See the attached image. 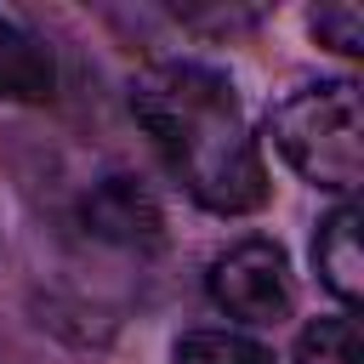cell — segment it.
<instances>
[{
  "mask_svg": "<svg viewBox=\"0 0 364 364\" xmlns=\"http://www.w3.org/2000/svg\"><path fill=\"white\" fill-rule=\"evenodd\" d=\"M131 114L154 136L171 176L216 216H245L267 199L262 148L233 85L205 63H159L131 80Z\"/></svg>",
  "mask_w": 364,
  "mask_h": 364,
  "instance_id": "cell-1",
  "label": "cell"
},
{
  "mask_svg": "<svg viewBox=\"0 0 364 364\" xmlns=\"http://www.w3.org/2000/svg\"><path fill=\"white\" fill-rule=\"evenodd\" d=\"M0 97H11V102H51L57 97L51 46L6 6H0Z\"/></svg>",
  "mask_w": 364,
  "mask_h": 364,
  "instance_id": "cell-4",
  "label": "cell"
},
{
  "mask_svg": "<svg viewBox=\"0 0 364 364\" xmlns=\"http://www.w3.org/2000/svg\"><path fill=\"white\" fill-rule=\"evenodd\" d=\"M205 290L239 324H279V318H290V301H296L290 262H284V250L273 239H239V245H228L210 262Z\"/></svg>",
  "mask_w": 364,
  "mask_h": 364,
  "instance_id": "cell-3",
  "label": "cell"
},
{
  "mask_svg": "<svg viewBox=\"0 0 364 364\" xmlns=\"http://www.w3.org/2000/svg\"><path fill=\"white\" fill-rule=\"evenodd\" d=\"M313 262H318V279L330 284V296L353 313L358 290H364V256H358V210L353 205H336L324 222H318V239H313Z\"/></svg>",
  "mask_w": 364,
  "mask_h": 364,
  "instance_id": "cell-5",
  "label": "cell"
},
{
  "mask_svg": "<svg viewBox=\"0 0 364 364\" xmlns=\"http://www.w3.org/2000/svg\"><path fill=\"white\" fill-rule=\"evenodd\" d=\"M313 34H318L330 51L358 57V51H364V11H358L353 0H341V6H318V11H313Z\"/></svg>",
  "mask_w": 364,
  "mask_h": 364,
  "instance_id": "cell-9",
  "label": "cell"
},
{
  "mask_svg": "<svg viewBox=\"0 0 364 364\" xmlns=\"http://www.w3.org/2000/svg\"><path fill=\"white\" fill-rule=\"evenodd\" d=\"M171 364H273V353L250 336H233V330H193L176 341Z\"/></svg>",
  "mask_w": 364,
  "mask_h": 364,
  "instance_id": "cell-7",
  "label": "cell"
},
{
  "mask_svg": "<svg viewBox=\"0 0 364 364\" xmlns=\"http://www.w3.org/2000/svg\"><path fill=\"white\" fill-rule=\"evenodd\" d=\"M91 222H97L102 233H125V239H136V233H154V228H159V216L148 210V199H142L131 182H108V188L91 199Z\"/></svg>",
  "mask_w": 364,
  "mask_h": 364,
  "instance_id": "cell-8",
  "label": "cell"
},
{
  "mask_svg": "<svg viewBox=\"0 0 364 364\" xmlns=\"http://www.w3.org/2000/svg\"><path fill=\"white\" fill-rule=\"evenodd\" d=\"M296 364H364L358 318H353L347 307H341V313L313 318V324L296 336Z\"/></svg>",
  "mask_w": 364,
  "mask_h": 364,
  "instance_id": "cell-6",
  "label": "cell"
},
{
  "mask_svg": "<svg viewBox=\"0 0 364 364\" xmlns=\"http://www.w3.org/2000/svg\"><path fill=\"white\" fill-rule=\"evenodd\" d=\"M358 131L364 125H358V85L353 80L301 85L267 119V136L284 154V165L296 176H307L313 188H330V193H353L364 176Z\"/></svg>",
  "mask_w": 364,
  "mask_h": 364,
  "instance_id": "cell-2",
  "label": "cell"
}]
</instances>
